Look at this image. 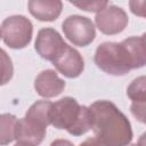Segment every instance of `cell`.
Returning <instances> with one entry per match:
<instances>
[{
	"label": "cell",
	"mask_w": 146,
	"mask_h": 146,
	"mask_svg": "<svg viewBox=\"0 0 146 146\" xmlns=\"http://www.w3.org/2000/svg\"><path fill=\"white\" fill-rule=\"evenodd\" d=\"M94 60L103 72L115 76L143 67L146 63L145 34L127 38L120 43L110 41L100 43L95 51Z\"/></svg>",
	"instance_id": "6da1fadb"
},
{
	"label": "cell",
	"mask_w": 146,
	"mask_h": 146,
	"mask_svg": "<svg viewBox=\"0 0 146 146\" xmlns=\"http://www.w3.org/2000/svg\"><path fill=\"white\" fill-rule=\"evenodd\" d=\"M91 130L103 146H128L132 129L128 117L110 100H96L89 106Z\"/></svg>",
	"instance_id": "7a4b0ae2"
},
{
	"label": "cell",
	"mask_w": 146,
	"mask_h": 146,
	"mask_svg": "<svg viewBox=\"0 0 146 146\" xmlns=\"http://www.w3.org/2000/svg\"><path fill=\"white\" fill-rule=\"evenodd\" d=\"M50 124L66 130L72 136H82L91 129V113L88 106L80 105L73 97H64L51 104Z\"/></svg>",
	"instance_id": "3957f363"
},
{
	"label": "cell",
	"mask_w": 146,
	"mask_h": 146,
	"mask_svg": "<svg viewBox=\"0 0 146 146\" xmlns=\"http://www.w3.org/2000/svg\"><path fill=\"white\" fill-rule=\"evenodd\" d=\"M51 104L48 100H38L29 107L24 117L17 120L15 127V140L17 143L33 146L42 143L47 127L50 124L49 113Z\"/></svg>",
	"instance_id": "277c9868"
},
{
	"label": "cell",
	"mask_w": 146,
	"mask_h": 146,
	"mask_svg": "<svg viewBox=\"0 0 146 146\" xmlns=\"http://www.w3.org/2000/svg\"><path fill=\"white\" fill-rule=\"evenodd\" d=\"M3 42L11 49L25 48L32 39L33 25L29 18L23 15H13L7 17L1 25Z\"/></svg>",
	"instance_id": "5b68a950"
},
{
	"label": "cell",
	"mask_w": 146,
	"mask_h": 146,
	"mask_svg": "<svg viewBox=\"0 0 146 146\" xmlns=\"http://www.w3.org/2000/svg\"><path fill=\"white\" fill-rule=\"evenodd\" d=\"M62 30L65 38L79 47L89 46L96 36L95 25L91 19L80 15H71L65 18L62 24Z\"/></svg>",
	"instance_id": "8992f818"
},
{
	"label": "cell",
	"mask_w": 146,
	"mask_h": 146,
	"mask_svg": "<svg viewBox=\"0 0 146 146\" xmlns=\"http://www.w3.org/2000/svg\"><path fill=\"white\" fill-rule=\"evenodd\" d=\"M129 18L124 9L115 5H107L98 11L95 17V23L98 30L106 35L121 33L128 25Z\"/></svg>",
	"instance_id": "52a82bcc"
},
{
	"label": "cell",
	"mask_w": 146,
	"mask_h": 146,
	"mask_svg": "<svg viewBox=\"0 0 146 146\" xmlns=\"http://www.w3.org/2000/svg\"><path fill=\"white\" fill-rule=\"evenodd\" d=\"M66 42L52 27H44L38 32L34 48L41 58L52 62L62 51Z\"/></svg>",
	"instance_id": "ba28073f"
},
{
	"label": "cell",
	"mask_w": 146,
	"mask_h": 146,
	"mask_svg": "<svg viewBox=\"0 0 146 146\" xmlns=\"http://www.w3.org/2000/svg\"><path fill=\"white\" fill-rule=\"evenodd\" d=\"M51 63L60 74L68 79L80 76L84 70V60L82 56L76 49L67 43Z\"/></svg>",
	"instance_id": "9c48e42d"
},
{
	"label": "cell",
	"mask_w": 146,
	"mask_h": 146,
	"mask_svg": "<svg viewBox=\"0 0 146 146\" xmlns=\"http://www.w3.org/2000/svg\"><path fill=\"white\" fill-rule=\"evenodd\" d=\"M65 88V81L58 76L54 70H44L40 72L34 80V89L36 94L43 98H52L62 94Z\"/></svg>",
	"instance_id": "30bf717a"
},
{
	"label": "cell",
	"mask_w": 146,
	"mask_h": 146,
	"mask_svg": "<svg viewBox=\"0 0 146 146\" xmlns=\"http://www.w3.org/2000/svg\"><path fill=\"white\" fill-rule=\"evenodd\" d=\"M127 96L131 99L130 111L132 115L141 123L145 122L146 104V79L144 75L135 79L127 88Z\"/></svg>",
	"instance_id": "8fae6325"
},
{
	"label": "cell",
	"mask_w": 146,
	"mask_h": 146,
	"mask_svg": "<svg viewBox=\"0 0 146 146\" xmlns=\"http://www.w3.org/2000/svg\"><path fill=\"white\" fill-rule=\"evenodd\" d=\"M30 14L39 21L52 22L57 19L63 9L59 0H31L27 3Z\"/></svg>",
	"instance_id": "7c38bea8"
},
{
	"label": "cell",
	"mask_w": 146,
	"mask_h": 146,
	"mask_svg": "<svg viewBox=\"0 0 146 146\" xmlns=\"http://www.w3.org/2000/svg\"><path fill=\"white\" fill-rule=\"evenodd\" d=\"M17 117L10 113L0 114V146H6L15 139Z\"/></svg>",
	"instance_id": "4fadbf2b"
},
{
	"label": "cell",
	"mask_w": 146,
	"mask_h": 146,
	"mask_svg": "<svg viewBox=\"0 0 146 146\" xmlns=\"http://www.w3.org/2000/svg\"><path fill=\"white\" fill-rule=\"evenodd\" d=\"M14 74V66L9 55L0 48V86L7 84Z\"/></svg>",
	"instance_id": "5bb4252c"
},
{
	"label": "cell",
	"mask_w": 146,
	"mask_h": 146,
	"mask_svg": "<svg viewBox=\"0 0 146 146\" xmlns=\"http://www.w3.org/2000/svg\"><path fill=\"white\" fill-rule=\"evenodd\" d=\"M71 3L73 6L80 8L81 10L89 11V13H98L108 5L107 1H100V0H96V1H71Z\"/></svg>",
	"instance_id": "9a60e30c"
},
{
	"label": "cell",
	"mask_w": 146,
	"mask_h": 146,
	"mask_svg": "<svg viewBox=\"0 0 146 146\" xmlns=\"http://www.w3.org/2000/svg\"><path fill=\"white\" fill-rule=\"evenodd\" d=\"M145 1H130L129 2V6H130V9L131 11L137 15V16H140V17H144L145 16Z\"/></svg>",
	"instance_id": "2e32d148"
},
{
	"label": "cell",
	"mask_w": 146,
	"mask_h": 146,
	"mask_svg": "<svg viewBox=\"0 0 146 146\" xmlns=\"http://www.w3.org/2000/svg\"><path fill=\"white\" fill-rule=\"evenodd\" d=\"M79 146H103L95 137H90V138H88V139H86L84 141H82Z\"/></svg>",
	"instance_id": "e0dca14e"
},
{
	"label": "cell",
	"mask_w": 146,
	"mask_h": 146,
	"mask_svg": "<svg viewBox=\"0 0 146 146\" xmlns=\"http://www.w3.org/2000/svg\"><path fill=\"white\" fill-rule=\"evenodd\" d=\"M50 146H74V145L67 139H56L50 144Z\"/></svg>",
	"instance_id": "ac0fdd59"
},
{
	"label": "cell",
	"mask_w": 146,
	"mask_h": 146,
	"mask_svg": "<svg viewBox=\"0 0 146 146\" xmlns=\"http://www.w3.org/2000/svg\"><path fill=\"white\" fill-rule=\"evenodd\" d=\"M131 146H145V135H141L140 138H139V140L137 143L132 144Z\"/></svg>",
	"instance_id": "d6986e66"
},
{
	"label": "cell",
	"mask_w": 146,
	"mask_h": 146,
	"mask_svg": "<svg viewBox=\"0 0 146 146\" xmlns=\"http://www.w3.org/2000/svg\"><path fill=\"white\" fill-rule=\"evenodd\" d=\"M15 146H33V145H29V144H23V143H17Z\"/></svg>",
	"instance_id": "ffe728a7"
},
{
	"label": "cell",
	"mask_w": 146,
	"mask_h": 146,
	"mask_svg": "<svg viewBox=\"0 0 146 146\" xmlns=\"http://www.w3.org/2000/svg\"><path fill=\"white\" fill-rule=\"evenodd\" d=\"M2 38V34H1V27H0V39Z\"/></svg>",
	"instance_id": "44dd1931"
}]
</instances>
